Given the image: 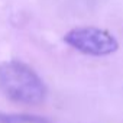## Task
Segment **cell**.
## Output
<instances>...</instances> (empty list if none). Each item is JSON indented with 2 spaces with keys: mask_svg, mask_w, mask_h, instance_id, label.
Returning <instances> with one entry per match:
<instances>
[{
  "mask_svg": "<svg viewBox=\"0 0 123 123\" xmlns=\"http://www.w3.org/2000/svg\"><path fill=\"white\" fill-rule=\"evenodd\" d=\"M0 90L15 103L39 104L46 97L42 78L25 62L12 59L0 64Z\"/></svg>",
  "mask_w": 123,
  "mask_h": 123,
  "instance_id": "obj_1",
  "label": "cell"
},
{
  "mask_svg": "<svg viewBox=\"0 0 123 123\" xmlns=\"http://www.w3.org/2000/svg\"><path fill=\"white\" fill-rule=\"evenodd\" d=\"M64 41L81 54L91 56L110 55L119 48V42L110 32L96 26L74 28L64 35Z\"/></svg>",
  "mask_w": 123,
  "mask_h": 123,
  "instance_id": "obj_2",
  "label": "cell"
},
{
  "mask_svg": "<svg viewBox=\"0 0 123 123\" xmlns=\"http://www.w3.org/2000/svg\"><path fill=\"white\" fill-rule=\"evenodd\" d=\"M0 123H49L45 117L29 114H0Z\"/></svg>",
  "mask_w": 123,
  "mask_h": 123,
  "instance_id": "obj_3",
  "label": "cell"
}]
</instances>
